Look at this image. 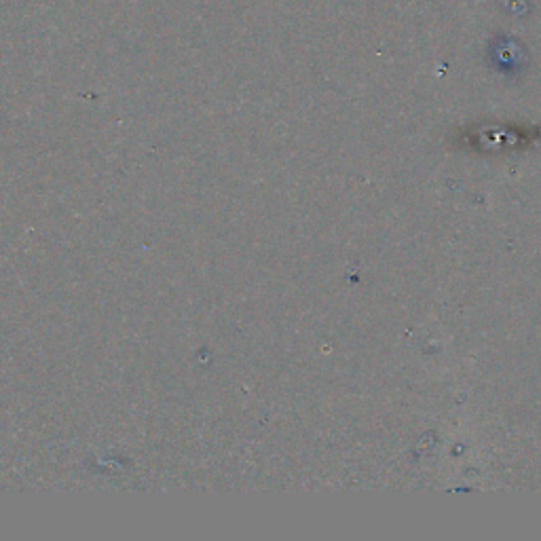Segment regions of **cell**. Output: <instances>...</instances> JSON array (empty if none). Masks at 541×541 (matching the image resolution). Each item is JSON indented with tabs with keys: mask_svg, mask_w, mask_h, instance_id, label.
<instances>
[{
	"mask_svg": "<svg viewBox=\"0 0 541 541\" xmlns=\"http://www.w3.org/2000/svg\"><path fill=\"white\" fill-rule=\"evenodd\" d=\"M489 58L501 72H518L527 64V49L514 36L497 34L489 45Z\"/></svg>",
	"mask_w": 541,
	"mask_h": 541,
	"instance_id": "cell-1",
	"label": "cell"
}]
</instances>
